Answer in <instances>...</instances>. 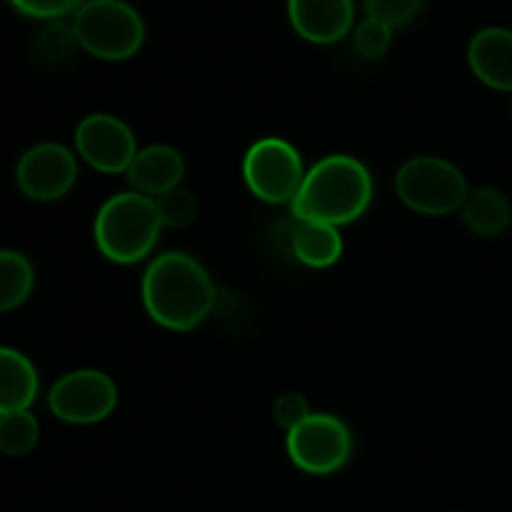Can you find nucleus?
Wrapping results in <instances>:
<instances>
[{"instance_id": "1", "label": "nucleus", "mask_w": 512, "mask_h": 512, "mask_svg": "<svg viewBox=\"0 0 512 512\" xmlns=\"http://www.w3.org/2000/svg\"><path fill=\"white\" fill-rule=\"evenodd\" d=\"M215 285L208 270L185 253L158 255L143 275V305L168 330L188 333L215 308Z\"/></svg>"}, {"instance_id": "2", "label": "nucleus", "mask_w": 512, "mask_h": 512, "mask_svg": "<svg viewBox=\"0 0 512 512\" xmlns=\"http://www.w3.org/2000/svg\"><path fill=\"white\" fill-rule=\"evenodd\" d=\"M373 193V175L363 160L353 155H328L305 173L290 208L295 220L340 228L368 213Z\"/></svg>"}, {"instance_id": "3", "label": "nucleus", "mask_w": 512, "mask_h": 512, "mask_svg": "<svg viewBox=\"0 0 512 512\" xmlns=\"http://www.w3.org/2000/svg\"><path fill=\"white\" fill-rule=\"evenodd\" d=\"M163 230L155 198L143 193H118L100 205L95 215V245L118 265H135L155 250Z\"/></svg>"}, {"instance_id": "4", "label": "nucleus", "mask_w": 512, "mask_h": 512, "mask_svg": "<svg viewBox=\"0 0 512 512\" xmlns=\"http://www.w3.org/2000/svg\"><path fill=\"white\" fill-rule=\"evenodd\" d=\"M73 30L85 53L110 63L133 58L145 43V20L128 0H85Z\"/></svg>"}, {"instance_id": "5", "label": "nucleus", "mask_w": 512, "mask_h": 512, "mask_svg": "<svg viewBox=\"0 0 512 512\" xmlns=\"http://www.w3.org/2000/svg\"><path fill=\"white\" fill-rule=\"evenodd\" d=\"M398 198L420 215H450L463 208L468 180L458 165L435 155L405 160L395 175Z\"/></svg>"}, {"instance_id": "6", "label": "nucleus", "mask_w": 512, "mask_h": 512, "mask_svg": "<svg viewBox=\"0 0 512 512\" xmlns=\"http://www.w3.org/2000/svg\"><path fill=\"white\" fill-rule=\"evenodd\" d=\"M243 178L250 193L263 203H293L305 180L303 158L288 140L263 138L245 153Z\"/></svg>"}, {"instance_id": "7", "label": "nucleus", "mask_w": 512, "mask_h": 512, "mask_svg": "<svg viewBox=\"0 0 512 512\" xmlns=\"http://www.w3.org/2000/svg\"><path fill=\"white\" fill-rule=\"evenodd\" d=\"M285 448L303 473L333 475L353 455V433L338 415L313 413L303 425L290 430Z\"/></svg>"}, {"instance_id": "8", "label": "nucleus", "mask_w": 512, "mask_h": 512, "mask_svg": "<svg viewBox=\"0 0 512 512\" xmlns=\"http://www.w3.org/2000/svg\"><path fill=\"white\" fill-rule=\"evenodd\" d=\"M48 405L63 423L95 425L118 408V388L100 370H73L50 388Z\"/></svg>"}, {"instance_id": "9", "label": "nucleus", "mask_w": 512, "mask_h": 512, "mask_svg": "<svg viewBox=\"0 0 512 512\" xmlns=\"http://www.w3.org/2000/svg\"><path fill=\"white\" fill-rule=\"evenodd\" d=\"M78 155L100 173H128L130 163L138 155V143L128 125L108 113H93L80 120L75 128Z\"/></svg>"}, {"instance_id": "10", "label": "nucleus", "mask_w": 512, "mask_h": 512, "mask_svg": "<svg viewBox=\"0 0 512 512\" xmlns=\"http://www.w3.org/2000/svg\"><path fill=\"white\" fill-rule=\"evenodd\" d=\"M15 180L25 198L53 203L73 190L78 180V160L65 145L38 143L20 158Z\"/></svg>"}, {"instance_id": "11", "label": "nucleus", "mask_w": 512, "mask_h": 512, "mask_svg": "<svg viewBox=\"0 0 512 512\" xmlns=\"http://www.w3.org/2000/svg\"><path fill=\"white\" fill-rule=\"evenodd\" d=\"M288 20L308 43H338L355 28V0H288Z\"/></svg>"}, {"instance_id": "12", "label": "nucleus", "mask_w": 512, "mask_h": 512, "mask_svg": "<svg viewBox=\"0 0 512 512\" xmlns=\"http://www.w3.org/2000/svg\"><path fill=\"white\" fill-rule=\"evenodd\" d=\"M468 65L480 83L512 93V30L500 25L478 30L468 45Z\"/></svg>"}, {"instance_id": "13", "label": "nucleus", "mask_w": 512, "mask_h": 512, "mask_svg": "<svg viewBox=\"0 0 512 512\" xmlns=\"http://www.w3.org/2000/svg\"><path fill=\"white\" fill-rule=\"evenodd\" d=\"M125 175L135 193L158 198L183 183L185 160L170 145H148V148L138 150Z\"/></svg>"}, {"instance_id": "14", "label": "nucleus", "mask_w": 512, "mask_h": 512, "mask_svg": "<svg viewBox=\"0 0 512 512\" xmlns=\"http://www.w3.org/2000/svg\"><path fill=\"white\" fill-rule=\"evenodd\" d=\"M465 228L480 238H498L512 223V203L508 195L490 185L468 190L463 208H460Z\"/></svg>"}, {"instance_id": "15", "label": "nucleus", "mask_w": 512, "mask_h": 512, "mask_svg": "<svg viewBox=\"0 0 512 512\" xmlns=\"http://www.w3.org/2000/svg\"><path fill=\"white\" fill-rule=\"evenodd\" d=\"M38 370L13 348H0V415L28 410L38 398Z\"/></svg>"}, {"instance_id": "16", "label": "nucleus", "mask_w": 512, "mask_h": 512, "mask_svg": "<svg viewBox=\"0 0 512 512\" xmlns=\"http://www.w3.org/2000/svg\"><path fill=\"white\" fill-rule=\"evenodd\" d=\"M288 238L295 258L308 268H330L343 255V235L333 225L298 220L290 228Z\"/></svg>"}, {"instance_id": "17", "label": "nucleus", "mask_w": 512, "mask_h": 512, "mask_svg": "<svg viewBox=\"0 0 512 512\" xmlns=\"http://www.w3.org/2000/svg\"><path fill=\"white\" fill-rule=\"evenodd\" d=\"M35 273L30 260L15 250H0V313L15 310L30 298Z\"/></svg>"}, {"instance_id": "18", "label": "nucleus", "mask_w": 512, "mask_h": 512, "mask_svg": "<svg viewBox=\"0 0 512 512\" xmlns=\"http://www.w3.org/2000/svg\"><path fill=\"white\" fill-rule=\"evenodd\" d=\"M78 48L80 45L73 23H65V20H48L33 40L35 58L48 65L65 63V60L73 58Z\"/></svg>"}, {"instance_id": "19", "label": "nucleus", "mask_w": 512, "mask_h": 512, "mask_svg": "<svg viewBox=\"0 0 512 512\" xmlns=\"http://www.w3.org/2000/svg\"><path fill=\"white\" fill-rule=\"evenodd\" d=\"M40 425L30 410L0 415V450L10 458L28 455L38 445Z\"/></svg>"}, {"instance_id": "20", "label": "nucleus", "mask_w": 512, "mask_h": 512, "mask_svg": "<svg viewBox=\"0 0 512 512\" xmlns=\"http://www.w3.org/2000/svg\"><path fill=\"white\" fill-rule=\"evenodd\" d=\"M155 205H158V215L160 220H163V228H185V225L193 223L200 213L198 195L190 188H183V185L158 195V198H155Z\"/></svg>"}, {"instance_id": "21", "label": "nucleus", "mask_w": 512, "mask_h": 512, "mask_svg": "<svg viewBox=\"0 0 512 512\" xmlns=\"http://www.w3.org/2000/svg\"><path fill=\"white\" fill-rule=\"evenodd\" d=\"M423 8L425 0H365V18L398 30L413 23Z\"/></svg>"}, {"instance_id": "22", "label": "nucleus", "mask_w": 512, "mask_h": 512, "mask_svg": "<svg viewBox=\"0 0 512 512\" xmlns=\"http://www.w3.org/2000/svg\"><path fill=\"white\" fill-rule=\"evenodd\" d=\"M353 45L365 60L383 58L390 50V45H393V28L373 18L360 20L353 28Z\"/></svg>"}, {"instance_id": "23", "label": "nucleus", "mask_w": 512, "mask_h": 512, "mask_svg": "<svg viewBox=\"0 0 512 512\" xmlns=\"http://www.w3.org/2000/svg\"><path fill=\"white\" fill-rule=\"evenodd\" d=\"M18 13L35 20H63L65 15L78 13L85 0H8Z\"/></svg>"}, {"instance_id": "24", "label": "nucleus", "mask_w": 512, "mask_h": 512, "mask_svg": "<svg viewBox=\"0 0 512 512\" xmlns=\"http://www.w3.org/2000/svg\"><path fill=\"white\" fill-rule=\"evenodd\" d=\"M310 415H313V410H310L308 398L300 393H283L273 405L275 423L283 430H288V433L298 428V425H303Z\"/></svg>"}]
</instances>
